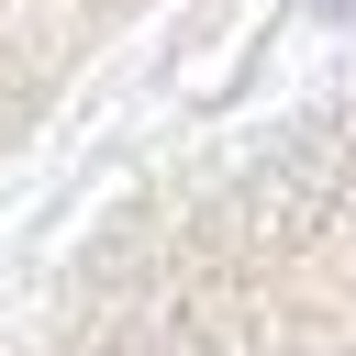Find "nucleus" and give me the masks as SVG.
Returning a JSON list of instances; mask_svg holds the SVG:
<instances>
[{
    "mask_svg": "<svg viewBox=\"0 0 356 356\" xmlns=\"http://www.w3.org/2000/svg\"><path fill=\"white\" fill-rule=\"evenodd\" d=\"M11 356H356V78L111 200Z\"/></svg>",
    "mask_w": 356,
    "mask_h": 356,
    "instance_id": "f257e3e1",
    "label": "nucleus"
},
{
    "mask_svg": "<svg viewBox=\"0 0 356 356\" xmlns=\"http://www.w3.org/2000/svg\"><path fill=\"white\" fill-rule=\"evenodd\" d=\"M167 22V0H0V178Z\"/></svg>",
    "mask_w": 356,
    "mask_h": 356,
    "instance_id": "f03ea898",
    "label": "nucleus"
}]
</instances>
